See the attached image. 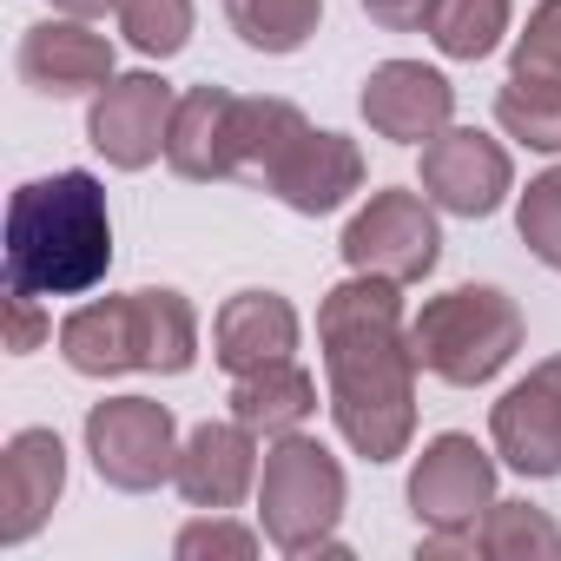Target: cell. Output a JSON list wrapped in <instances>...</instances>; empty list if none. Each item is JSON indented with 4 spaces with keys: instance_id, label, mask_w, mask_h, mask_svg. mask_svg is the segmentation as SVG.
<instances>
[{
    "instance_id": "cell-17",
    "label": "cell",
    "mask_w": 561,
    "mask_h": 561,
    "mask_svg": "<svg viewBox=\"0 0 561 561\" xmlns=\"http://www.w3.org/2000/svg\"><path fill=\"white\" fill-rule=\"evenodd\" d=\"M211 357L231 377L291 364L298 357V311H291V298H277V291H238V298H225V311L211 324Z\"/></svg>"
},
{
    "instance_id": "cell-2",
    "label": "cell",
    "mask_w": 561,
    "mask_h": 561,
    "mask_svg": "<svg viewBox=\"0 0 561 561\" xmlns=\"http://www.w3.org/2000/svg\"><path fill=\"white\" fill-rule=\"evenodd\" d=\"M113 271V211L93 172L27 179L8 205V291L80 298Z\"/></svg>"
},
{
    "instance_id": "cell-22",
    "label": "cell",
    "mask_w": 561,
    "mask_h": 561,
    "mask_svg": "<svg viewBox=\"0 0 561 561\" xmlns=\"http://www.w3.org/2000/svg\"><path fill=\"white\" fill-rule=\"evenodd\" d=\"M225 14H231L238 41H244L251 54L285 60V54H298V47L318 34L324 0H225Z\"/></svg>"
},
{
    "instance_id": "cell-15",
    "label": "cell",
    "mask_w": 561,
    "mask_h": 561,
    "mask_svg": "<svg viewBox=\"0 0 561 561\" xmlns=\"http://www.w3.org/2000/svg\"><path fill=\"white\" fill-rule=\"evenodd\" d=\"M21 80L47 100H73V93H100L113 80V41L93 34L87 21L60 14V21H41L27 27L21 41Z\"/></svg>"
},
{
    "instance_id": "cell-12",
    "label": "cell",
    "mask_w": 561,
    "mask_h": 561,
    "mask_svg": "<svg viewBox=\"0 0 561 561\" xmlns=\"http://www.w3.org/2000/svg\"><path fill=\"white\" fill-rule=\"evenodd\" d=\"M67 489V443L54 430H14L0 449V548H21L47 528Z\"/></svg>"
},
{
    "instance_id": "cell-5",
    "label": "cell",
    "mask_w": 561,
    "mask_h": 561,
    "mask_svg": "<svg viewBox=\"0 0 561 561\" xmlns=\"http://www.w3.org/2000/svg\"><path fill=\"white\" fill-rule=\"evenodd\" d=\"M410 351H416V370H430L456 390H476V383H489L515 364L522 311L495 285H456V291H443L416 311Z\"/></svg>"
},
{
    "instance_id": "cell-31",
    "label": "cell",
    "mask_w": 561,
    "mask_h": 561,
    "mask_svg": "<svg viewBox=\"0 0 561 561\" xmlns=\"http://www.w3.org/2000/svg\"><path fill=\"white\" fill-rule=\"evenodd\" d=\"M60 14H73V21H93V14H106V8H119V0H54Z\"/></svg>"
},
{
    "instance_id": "cell-25",
    "label": "cell",
    "mask_w": 561,
    "mask_h": 561,
    "mask_svg": "<svg viewBox=\"0 0 561 561\" xmlns=\"http://www.w3.org/2000/svg\"><path fill=\"white\" fill-rule=\"evenodd\" d=\"M119 27L146 60H172L192 41V0H119Z\"/></svg>"
},
{
    "instance_id": "cell-1",
    "label": "cell",
    "mask_w": 561,
    "mask_h": 561,
    "mask_svg": "<svg viewBox=\"0 0 561 561\" xmlns=\"http://www.w3.org/2000/svg\"><path fill=\"white\" fill-rule=\"evenodd\" d=\"M397 291L403 285H390V277L351 271L318 305L331 416L364 462H397L416 436V351Z\"/></svg>"
},
{
    "instance_id": "cell-13",
    "label": "cell",
    "mask_w": 561,
    "mask_h": 561,
    "mask_svg": "<svg viewBox=\"0 0 561 561\" xmlns=\"http://www.w3.org/2000/svg\"><path fill=\"white\" fill-rule=\"evenodd\" d=\"M364 119L397 146H430L456 119V87L423 60H383L364 80Z\"/></svg>"
},
{
    "instance_id": "cell-7",
    "label": "cell",
    "mask_w": 561,
    "mask_h": 561,
    "mask_svg": "<svg viewBox=\"0 0 561 561\" xmlns=\"http://www.w3.org/2000/svg\"><path fill=\"white\" fill-rule=\"evenodd\" d=\"M344 264L351 271H370V277H390V285H423L443 257V231H436V211L430 198L416 192H370V205L344 225Z\"/></svg>"
},
{
    "instance_id": "cell-8",
    "label": "cell",
    "mask_w": 561,
    "mask_h": 561,
    "mask_svg": "<svg viewBox=\"0 0 561 561\" xmlns=\"http://www.w3.org/2000/svg\"><path fill=\"white\" fill-rule=\"evenodd\" d=\"M495 502V456L462 436V430H443L423 443L416 469H410V508L430 535H462L482 522V508Z\"/></svg>"
},
{
    "instance_id": "cell-24",
    "label": "cell",
    "mask_w": 561,
    "mask_h": 561,
    "mask_svg": "<svg viewBox=\"0 0 561 561\" xmlns=\"http://www.w3.org/2000/svg\"><path fill=\"white\" fill-rule=\"evenodd\" d=\"M508 34V0H436L430 41L449 60H489Z\"/></svg>"
},
{
    "instance_id": "cell-6",
    "label": "cell",
    "mask_w": 561,
    "mask_h": 561,
    "mask_svg": "<svg viewBox=\"0 0 561 561\" xmlns=\"http://www.w3.org/2000/svg\"><path fill=\"white\" fill-rule=\"evenodd\" d=\"M87 456L106 489L146 495L179 469V423L152 397H106L87 410Z\"/></svg>"
},
{
    "instance_id": "cell-9",
    "label": "cell",
    "mask_w": 561,
    "mask_h": 561,
    "mask_svg": "<svg viewBox=\"0 0 561 561\" xmlns=\"http://www.w3.org/2000/svg\"><path fill=\"white\" fill-rule=\"evenodd\" d=\"M172 113H179V93L159 80V73H113L100 93H93V113H87V139L106 165L119 172H146L165 139H172Z\"/></svg>"
},
{
    "instance_id": "cell-26",
    "label": "cell",
    "mask_w": 561,
    "mask_h": 561,
    "mask_svg": "<svg viewBox=\"0 0 561 561\" xmlns=\"http://www.w3.org/2000/svg\"><path fill=\"white\" fill-rule=\"evenodd\" d=\"M515 231H522V244L548 271H561V165H548L541 179H528V192L515 205Z\"/></svg>"
},
{
    "instance_id": "cell-16",
    "label": "cell",
    "mask_w": 561,
    "mask_h": 561,
    "mask_svg": "<svg viewBox=\"0 0 561 561\" xmlns=\"http://www.w3.org/2000/svg\"><path fill=\"white\" fill-rule=\"evenodd\" d=\"M364 185V152L344 139V133H305L285 159L271 165V179H264V192H277L291 211H305V218H324V211H337L351 192Z\"/></svg>"
},
{
    "instance_id": "cell-14",
    "label": "cell",
    "mask_w": 561,
    "mask_h": 561,
    "mask_svg": "<svg viewBox=\"0 0 561 561\" xmlns=\"http://www.w3.org/2000/svg\"><path fill=\"white\" fill-rule=\"evenodd\" d=\"M257 430H244L238 416L231 423H198L185 443H179V469H172V489L192 502V508H238L251 489H257Z\"/></svg>"
},
{
    "instance_id": "cell-4",
    "label": "cell",
    "mask_w": 561,
    "mask_h": 561,
    "mask_svg": "<svg viewBox=\"0 0 561 561\" xmlns=\"http://www.w3.org/2000/svg\"><path fill=\"white\" fill-rule=\"evenodd\" d=\"M257 515H264V541L277 554H351L337 541V522H344V469L337 456L318 443V436H277L264 449V469H257Z\"/></svg>"
},
{
    "instance_id": "cell-29",
    "label": "cell",
    "mask_w": 561,
    "mask_h": 561,
    "mask_svg": "<svg viewBox=\"0 0 561 561\" xmlns=\"http://www.w3.org/2000/svg\"><path fill=\"white\" fill-rule=\"evenodd\" d=\"M47 337H54V318L41 311V298L8 291V351H14V357H27V351H41Z\"/></svg>"
},
{
    "instance_id": "cell-20",
    "label": "cell",
    "mask_w": 561,
    "mask_h": 561,
    "mask_svg": "<svg viewBox=\"0 0 561 561\" xmlns=\"http://www.w3.org/2000/svg\"><path fill=\"white\" fill-rule=\"evenodd\" d=\"M231 416L257 436H298L311 416H318V377L291 364H271V370H251V377H231Z\"/></svg>"
},
{
    "instance_id": "cell-30",
    "label": "cell",
    "mask_w": 561,
    "mask_h": 561,
    "mask_svg": "<svg viewBox=\"0 0 561 561\" xmlns=\"http://www.w3.org/2000/svg\"><path fill=\"white\" fill-rule=\"evenodd\" d=\"M364 14H370L383 34H416V27H430L436 0H364Z\"/></svg>"
},
{
    "instance_id": "cell-10",
    "label": "cell",
    "mask_w": 561,
    "mask_h": 561,
    "mask_svg": "<svg viewBox=\"0 0 561 561\" xmlns=\"http://www.w3.org/2000/svg\"><path fill=\"white\" fill-rule=\"evenodd\" d=\"M508 192H515V165L489 133L443 126L423 146V198L430 205H443L456 218H489V211H502Z\"/></svg>"
},
{
    "instance_id": "cell-19",
    "label": "cell",
    "mask_w": 561,
    "mask_h": 561,
    "mask_svg": "<svg viewBox=\"0 0 561 561\" xmlns=\"http://www.w3.org/2000/svg\"><path fill=\"white\" fill-rule=\"evenodd\" d=\"M231 106L238 93L225 87H192L172 113V139H165V165L179 179H231Z\"/></svg>"
},
{
    "instance_id": "cell-23",
    "label": "cell",
    "mask_w": 561,
    "mask_h": 561,
    "mask_svg": "<svg viewBox=\"0 0 561 561\" xmlns=\"http://www.w3.org/2000/svg\"><path fill=\"white\" fill-rule=\"evenodd\" d=\"M495 119H502V133L522 139L528 152H561V80L508 73V87L495 93Z\"/></svg>"
},
{
    "instance_id": "cell-28",
    "label": "cell",
    "mask_w": 561,
    "mask_h": 561,
    "mask_svg": "<svg viewBox=\"0 0 561 561\" xmlns=\"http://www.w3.org/2000/svg\"><path fill=\"white\" fill-rule=\"evenodd\" d=\"M515 73L561 80V0H541L528 14V27L515 34Z\"/></svg>"
},
{
    "instance_id": "cell-27",
    "label": "cell",
    "mask_w": 561,
    "mask_h": 561,
    "mask_svg": "<svg viewBox=\"0 0 561 561\" xmlns=\"http://www.w3.org/2000/svg\"><path fill=\"white\" fill-rule=\"evenodd\" d=\"M179 561H251L257 554V528L244 522H225V508H205L198 522L179 528Z\"/></svg>"
},
{
    "instance_id": "cell-21",
    "label": "cell",
    "mask_w": 561,
    "mask_h": 561,
    "mask_svg": "<svg viewBox=\"0 0 561 561\" xmlns=\"http://www.w3.org/2000/svg\"><path fill=\"white\" fill-rule=\"evenodd\" d=\"M311 133V119L291 100H238L231 106V179H271V165L285 159L298 139Z\"/></svg>"
},
{
    "instance_id": "cell-11",
    "label": "cell",
    "mask_w": 561,
    "mask_h": 561,
    "mask_svg": "<svg viewBox=\"0 0 561 561\" xmlns=\"http://www.w3.org/2000/svg\"><path fill=\"white\" fill-rule=\"evenodd\" d=\"M489 436L515 476L528 482L561 476V357L535 364L515 390H502V403L489 410Z\"/></svg>"
},
{
    "instance_id": "cell-3",
    "label": "cell",
    "mask_w": 561,
    "mask_h": 561,
    "mask_svg": "<svg viewBox=\"0 0 561 561\" xmlns=\"http://www.w3.org/2000/svg\"><path fill=\"white\" fill-rule=\"evenodd\" d=\"M60 357L80 377H126V370L185 377L198 357V311L185 305V291H165V285L100 298L60 324Z\"/></svg>"
},
{
    "instance_id": "cell-18",
    "label": "cell",
    "mask_w": 561,
    "mask_h": 561,
    "mask_svg": "<svg viewBox=\"0 0 561 561\" xmlns=\"http://www.w3.org/2000/svg\"><path fill=\"white\" fill-rule=\"evenodd\" d=\"M423 554H489V561H561V528L535 502H489L476 528L462 535H423Z\"/></svg>"
}]
</instances>
